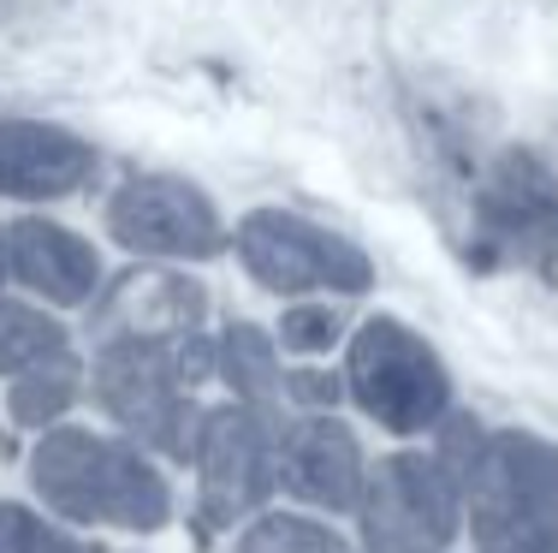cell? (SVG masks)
<instances>
[{"label":"cell","mask_w":558,"mask_h":553,"mask_svg":"<svg viewBox=\"0 0 558 553\" xmlns=\"http://www.w3.org/2000/svg\"><path fill=\"white\" fill-rule=\"evenodd\" d=\"M36 524L43 518H31L24 506H0V553H24L36 536Z\"/></svg>","instance_id":"d6986e66"},{"label":"cell","mask_w":558,"mask_h":553,"mask_svg":"<svg viewBox=\"0 0 558 553\" xmlns=\"http://www.w3.org/2000/svg\"><path fill=\"white\" fill-rule=\"evenodd\" d=\"M279 477L298 500L327 512H351L363 500V453H356V434L333 423V417H310V423L286 429L279 446Z\"/></svg>","instance_id":"30bf717a"},{"label":"cell","mask_w":558,"mask_h":553,"mask_svg":"<svg viewBox=\"0 0 558 553\" xmlns=\"http://www.w3.org/2000/svg\"><path fill=\"white\" fill-rule=\"evenodd\" d=\"M31 482L43 506H54L72 524H108V530H161L172 518V494L161 470L125 441L89 429L43 434L31 458Z\"/></svg>","instance_id":"6da1fadb"},{"label":"cell","mask_w":558,"mask_h":553,"mask_svg":"<svg viewBox=\"0 0 558 553\" xmlns=\"http://www.w3.org/2000/svg\"><path fill=\"white\" fill-rule=\"evenodd\" d=\"M60 358H72V351H65V327L54 315L0 298V375H31Z\"/></svg>","instance_id":"5bb4252c"},{"label":"cell","mask_w":558,"mask_h":553,"mask_svg":"<svg viewBox=\"0 0 558 553\" xmlns=\"http://www.w3.org/2000/svg\"><path fill=\"white\" fill-rule=\"evenodd\" d=\"M215 369L220 381L250 405V411H274V393H279V358H274V339L262 327L238 322L220 334V351H215Z\"/></svg>","instance_id":"4fadbf2b"},{"label":"cell","mask_w":558,"mask_h":553,"mask_svg":"<svg viewBox=\"0 0 558 553\" xmlns=\"http://www.w3.org/2000/svg\"><path fill=\"white\" fill-rule=\"evenodd\" d=\"M72 399H77V358L31 369V375H19V387H12V423L43 429V423H54Z\"/></svg>","instance_id":"9a60e30c"},{"label":"cell","mask_w":558,"mask_h":553,"mask_svg":"<svg viewBox=\"0 0 558 553\" xmlns=\"http://www.w3.org/2000/svg\"><path fill=\"white\" fill-rule=\"evenodd\" d=\"M89 173H96V149L84 137L36 120H0V196L48 203L77 191Z\"/></svg>","instance_id":"9c48e42d"},{"label":"cell","mask_w":558,"mask_h":553,"mask_svg":"<svg viewBox=\"0 0 558 553\" xmlns=\"http://www.w3.org/2000/svg\"><path fill=\"white\" fill-rule=\"evenodd\" d=\"M356 524L368 553H440L458 536V482L440 458L398 453L363 477Z\"/></svg>","instance_id":"5b68a950"},{"label":"cell","mask_w":558,"mask_h":553,"mask_svg":"<svg viewBox=\"0 0 558 553\" xmlns=\"http://www.w3.org/2000/svg\"><path fill=\"white\" fill-rule=\"evenodd\" d=\"M215 369L203 339L155 346V339H108L96 358V399L131 441L161 446L167 458L196 453V405L191 387Z\"/></svg>","instance_id":"7a4b0ae2"},{"label":"cell","mask_w":558,"mask_h":553,"mask_svg":"<svg viewBox=\"0 0 558 553\" xmlns=\"http://www.w3.org/2000/svg\"><path fill=\"white\" fill-rule=\"evenodd\" d=\"M279 387H286V393H291V399H298V405H315V411L339 399V381L327 375V369H291V375L279 381Z\"/></svg>","instance_id":"ac0fdd59"},{"label":"cell","mask_w":558,"mask_h":553,"mask_svg":"<svg viewBox=\"0 0 558 553\" xmlns=\"http://www.w3.org/2000/svg\"><path fill=\"white\" fill-rule=\"evenodd\" d=\"M12 274V256H7V232H0V280Z\"/></svg>","instance_id":"44dd1931"},{"label":"cell","mask_w":558,"mask_h":553,"mask_svg":"<svg viewBox=\"0 0 558 553\" xmlns=\"http://www.w3.org/2000/svg\"><path fill=\"white\" fill-rule=\"evenodd\" d=\"M351 399L392 434H422L446 417V369L428 351V339H416L404 322H368L351 339Z\"/></svg>","instance_id":"277c9868"},{"label":"cell","mask_w":558,"mask_h":553,"mask_svg":"<svg viewBox=\"0 0 558 553\" xmlns=\"http://www.w3.org/2000/svg\"><path fill=\"white\" fill-rule=\"evenodd\" d=\"M238 553H351L327 524L298 518V512H274V518H256L244 530Z\"/></svg>","instance_id":"2e32d148"},{"label":"cell","mask_w":558,"mask_h":553,"mask_svg":"<svg viewBox=\"0 0 558 553\" xmlns=\"http://www.w3.org/2000/svg\"><path fill=\"white\" fill-rule=\"evenodd\" d=\"M108 227L113 239L137 256H184L203 262L226 244V227L196 184L184 179H125L108 203Z\"/></svg>","instance_id":"ba28073f"},{"label":"cell","mask_w":558,"mask_h":553,"mask_svg":"<svg viewBox=\"0 0 558 553\" xmlns=\"http://www.w3.org/2000/svg\"><path fill=\"white\" fill-rule=\"evenodd\" d=\"M279 441L286 434L274 429V411L232 405V411L203 417L196 470H203V524L208 530H226V524L250 518L279 489Z\"/></svg>","instance_id":"52a82bcc"},{"label":"cell","mask_w":558,"mask_h":553,"mask_svg":"<svg viewBox=\"0 0 558 553\" xmlns=\"http://www.w3.org/2000/svg\"><path fill=\"white\" fill-rule=\"evenodd\" d=\"M7 256L31 292H43L48 304H89L101 286V262L77 232L54 227V220H19L7 232Z\"/></svg>","instance_id":"8fae6325"},{"label":"cell","mask_w":558,"mask_h":553,"mask_svg":"<svg viewBox=\"0 0 558 553\" xmlns=\"http://www.w3.org/2000/svg\"><path fill=\"white\" fill-rule=\"evenodd\" d=\"M339 310H327V304H298V310H286V322H279V339H286L291 351H327L339 339Z\"/></svg>","instance_id":"e0dca14e"},{"label":"cell","mask_w":558,"mask_h":553,"mask_svg":"<svg viewBox=\"0 0 558 553\" xmlns=\"http://www.w3.org/2000/svg\"><path fill=\"white\" fill-rule=\"evenodd\" d=\"M238 262L256 274L268 292H368L375 268L351 239L315 227L286 208H256L238 227Z\"/></svg>","instance_id":"8992f818"},{"label":"cell","mask_w":558,"mask_h":553,"mask_svg":"<svg viewBox=\"0 0 558 553\" xmlns=\"http://www.w3.org/2000/svg\"><path fill=\"white\" fill-rule=\"evenodd\" d=\"M203 322V292L179 274H131L125 286L101 304V346L108 339H155V346H179L196 339L191 327Z\"/></svg>","instance_id":"7c38bea8"},{"label":"cell","mask_w":558,"mask_h":553,"mask_svg":"<svg viewBox=\"0 0 558 553\" xmlns=\"http://www.w3.org/2000/svg\"><path fill=\"white\" fill-rule=\"evenodd\" d=\"M24 553H96V548H84V542H72V536L36 524V536H31V548H24Z\"/></svg>","instance_id":"ffe728a7"},{"label":"cell","mask_w":558,"mask_h":553,"mask_svg":"<svg viewBox=\"0 0 558 553\" xmlns=\"http://www.w3.org/2000/svg\"><path fill=\"white\" fill-rule=\"evenodd\" d=\"M470 530L482 553H558V446L541 434L482 441L470 477Z\"/></svg>","instance_id":"3957f363"}]
</instances>
